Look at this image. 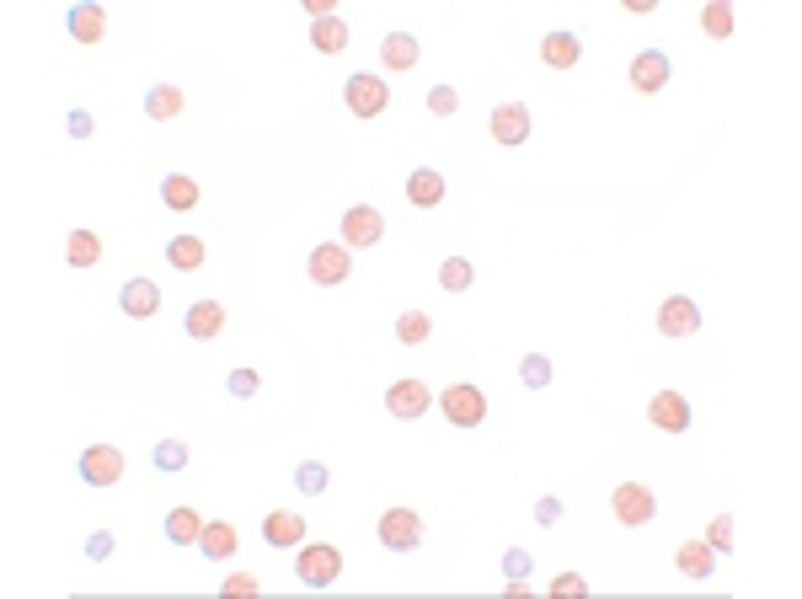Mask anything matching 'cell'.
<instances>
[{
	"label": "cell",
	"mask_w": 802,
	"mask_h": 599,
	"mask_svg": "<svg viewBox=\"0 0 802 599\" xmlns=\"http://www.w3.org/2000/svg\"><path fill=\"white\" fill-rule=\"evenodd\" d=\"M295 573L305 589H327L343 573V551L327 546V541H300V557H295Z\"/></svg>",
	"instance_id": "6da1fadb"
},
{
	"label": "cell",
	"mask_w": 802,
	"mask_h": 599,
	"mask_svg": "<svg viewBox=\"0 0 802 599\" xmlns=\"http://www.w3.org/2000/svg\"><path fill=\"white\" fill-rule=\"evenodd\" d=\"M439 407L455 428H482L487 423V396H482V386H466V380H460V386H444Z\"/></svg>",
	"instance_id": "7a4b0ae2"
},
{
	"label": "cell",
	"mask_w": 802,
	"mask_h": 599,
	"mask_svg": "<svg viewBox=\"0 0 802 599\" xmlns=\"http://www.w3.org/2000/svg\"><path fill=\"white\" fill-rule=\"evenodd\" d=\"M343 102H348V113L375 118V113H385V102H391V86H385L380 75L359 70V75H348V81H343Z\"/></svg>",
	"instance_id": "3957f363"
},
{
	"label": "cell",
	"mask_w": 802,
	"mask_h": 599,
	"mask_svg": "<svg viewBox=\"0 0 802 599\" xmlns=\"http://www.w3.org/2000/svg\"><path fill=\"white\" fill-rule=\"evenodd\" d=\"M610 509H615V519H621V525L637 530V525H647V519L658 514V498L647 493L642 482H621V487H615V498H610Z\"/></svg>",
	"instance_id": "277c9868"
},
{
	"label": "cell",
	"mask_w": 802,
	"mask_h": 599,
	"mask_svg": "<svg viewBox=\"0 0 802 599\" xmlns=\"http://www.w3.org/2000/svg\"><path fill=\"white\" fill-rule=\"evenodd\" d=\"M658 332L663 337H696L701 332V305L690 295H669L658 305Z\"/></svg>",
	"instance_id": "5b68a950"
},
{
	"label": "cell",
	"mask_w": 802,
	"mask_h": 599,
	"mask_svg": "<svg viewBox=\"0 0 802 599\" xmlns=\"http://www.w3.org/2000/svg\"><path fill=\"white\" fill-rule=\"evenodd\" d=\"M423 541V519L412 509H385L380 514V546L385 551H412Z\"/></svg>",
	"instance_id": "8992f818"
},
{
	"label": "cell",
	"mask_w": 802,
	"mask_h": 599,
	"mask_svg": "<svg viewBox=\"0 0 802 599\" xmlns=\"http://www.w3.org/2000/svg\"><path fill=\"white\" fill-rule=\"evenodd\" d=\"M385 236V220H380V209H369V204H353L343 214V247L348 252H359V247H375V241Z\"/></svg>",
	"instance_id": "52a82bcc"
},
{
	"label": "cell",
	"mask_w": 802,
	"mask_h": 599,
	"mask_svg": "<svg viewBox=\"0 0 802 599\" xmlns=\"http://www.w3.org/2000/svg\"><path fill=\"white\" fill-rule=\"evenodd\" d=\"M487 129H492V140H498V145H524V140H530V107H524V102H503L498 107V113H492L487 118Z\"/></svg>",
	"instance_id": "ba28073f"
},
{
	"label": "cell",
	"mask_w": 802,
	"mask_h": 599,
	"mask_svg": "<svg viewBox=\"0 0 802 599\" xmlns=\"http://www.w3.org/2000/svg\"><path fill=\"white\" fill-rule=\"evenodd\" d=\"M428 402H434V391L423 386V380H396L391 391H385V412H391V418H423L428 412Z\"/></svg>",
	"instance_id": "9c48e42d"
},
{
	"label": "cell",
	"mask_w": 802,
	"mask_h": 599,
	"mask_svg": "<svg viewBox=\"0 0 802 599\" xmlns=\"http://www.w3.org/2000/svg\"><path fill=\"white\" fill-rule=\"evenodd\" d=\"M353 273V252L343 247V241H321V247L311 252V279L316 284H343Z\"/></svg>",
	"instance_id": "30bf717a"
},
{
	"label": "cell",
	"mask_w": 802,
	"mask_h": 599,
	"mask_svg": "<svg viewBox=\"0 0 802 599\" xmlns=\"http://www.w3.org/2000/svg\"><path fill=\"white\" fill-rule=\"evenodd\" d=\"M123 476V455L113 450V444H91V450L81 455V482L86 487H113Z\"/></svg>",
	"instance_id": "8fae6325"
},
{
	"label": "cell",
	"mask_w": 802,
	"mask_h": 599,
	"mask_svg": "<svg viewBox=\"0 0 802 599\" xmlns=\"http://www.w3.org/2000/svg\"><path fill=\"white\" fill-rule=\"evenodd\" d=\"M647 418H653V428H663V434H685L690 428V402L680 391H658L653 402H647Z\"/></svg>",
	"instance_id": "7c38bea8"
},
{
	"label": "cell",
	"mask_w": 802,
	"mask_h": 599,
	"mask_svg": "<svg viewBox=\"0 0 802 599\" xmlns=\"http://www.w3.org/2000/svg\"><path fill=\"white\" fill-rule=\"evenodd\" d=\"M631 86H637L642 97H653L658 86H669V54H658V49H642L637 59H631Z\"/></svg>",
	"instance_id": "4fadbf2b"
},
{
	"label": "cell",
	"mask_w": 802,
	"mask_h": 599,
	"mask_svg": "<svg viewBox=\"0 0 802 599\" xmlns=\"http://www.w3.org/2000/svg\"><path fill=\"white\" fill-rule=\"evenodd\" d=\"M182 327H188V337H198V343H209V337L225 332V305L220 300H193L188 316H182Z\"/></svg>",
	"instance_id": "5bb4252c"
},
{
	"label": "cell",
	"mask_w": 802,
	"mask_h": 599,
	"mask_svg": "<svg viewBox=\"0 0 802 599\" xmlns=\"http://www.w3.org/2000/svg\"><path fill=\"white\" fill-rule=\"evenodd\" d=\"M118 305H123V316L145 321V316H156V311H161V289L150 284V279H129V284L118 289Z\"/></svg>",
	"instance_id": "9a60e30c"
},
{
	"label": "cell",
	"mask_w": 802,
	"mask_h": 599,
	"mask_svg": "<svg viewBox=\"0 0 802 599\" xmlns=\"http://www.w3.org/2000/svg\"><path fill=\"white\" fill-rule=\"evenodd\" d=\"M541 59H546L551 70H573L578 59H583V38L567 33V27H557V33L541 38Z\"/></svg>",
	"instance_id": "2e32d148"
},
{
	"label": "cell",
	"mask_w": 802,
	"mask_h": 599,
	"mask_svg": "<svg viewBox=\"0 0 802 599\" xmlns=\"http://www.w3.org/2000/svg\"><path fill=\"white\" fill-rule=\"evenodd\" d=\"M198 551H204L209 562L236 557V525H230V519H209V525H204V535H198Z\"/></svg>",
	"instance_id": "e0dca14e"
},
{
	"label": "cell",
	"mask_w": 802,
	"mask_h": 599,
	"mask_svg": "<svg viewBox=\"0 0 802 599\" xmlns=\"http://www.w3.org/2000/svg\"><path fill=\"white\" fill-rule=\"evenodd\" d=\"M262 541H268V546H300L305 541V519L273 509L268 519H262Z\"/></svg>",
	"instance_id": "ac0fdd59"
},
{
	"label": "cell",
	"mask_w": 802,
	"mask_h": 599,
	"mask_svg": "<svg viewBox=\"0 0 802 599\" xmlns=\"http://www.w3.org/2000/svg\"><path fill=\"white\" fill-rule=\"evenodd\" d=\"M70 38L75 43H102L107 38V11L102 6H70Z\"/></svg>",
	"instance_id": "d6986e66"
},
{
	"label": "cell",
	"mask_w": 802,
	"mask_h": 599,
	"mask_svg": "<svg viewBox=\"0 0 802 599\" xmlns=\"http://www.w3.org/2000/svg\"><path fill=\"white\" fill-rule=\"evenodd\" d=\"M407 198H412L418 209L444 204V172H434V166H418V172L407 177Z\"/></svg>",
	"instance_id": "ffe728a7"
},
{
	"label": "cell",
	"mask_w": 802,
	"mask_h": 599,
	"mask_svg": "<svg viewBox=\"0 0 802 599\" xmlns=\"http://www.w3.org/2000/svg\"><path fill=\"white\" fill-rule=\"evenodd\" d=\"M198 535H204V514H198V509L182 503V509L166 514V541H172V546H198Z\"/></svg>",
	"instance_id": "44dd1931"
},
{
	"label": "cell",
	"mask_w": 802,
	"mask_h": 599,
	"mask_svg": "<svg viewBox=\"0 0 802 599\" xmlns=\"http://www.w3.org/2000/svg\"><path fill=\"white\" fill-rule=\"evenodd\" d=\"M418 38L412 33H385V43H380V59H385V70H412L418 65Z\"/></svg>",
	"instance_id": "7402d4cb"
},
{
	"label": "cell",
	"mask_w": 802,
	"mask_h": 599,
	"mask_svg": "<svg viewBox=\"0 0 802 599\" xmlns=\"http://www.w3.org/2000/svg\"><path fill=\"white\" fill-rule=\"evenodd\" d=\"M65 257H70V268H97L102 263V236L97 230H70Z\"/></svg>",
	"instance_id": "603a6c76"
},
{
	"label": "cell",
	"mask_w": 802,
	"mask_h": 599,
	"mask_svg": "<svg viewBox=\"0 0 802 599\" xmlns=\"http://www.w3.org/2000/svg\"><path fill=\"white\" fill-rule=\"evenodd\" d=\"M680 573H685V578H712V573H717V551L706 546V541H685V546H680Z\"/></svg>",
	"instance_id": "cb8c5ba5"
},
{
	"label": "cell",
	"mask_w": 802,
	"mask_h": 599,
	"mask_svg": "<svg viewBox=\"0 0 802 599\" xmlns=\"http://www.w3.org/2000/svg\"><path fill=\"white\" fill-rule=\"evenodd\" d=\"M166 263L182 268V273L204 268V241H198V236H172V241H166Z\"/></svg>",
	"instance_id": "d4e9b609"
},
{
	"label": "cell",
	"mask_w": 802,
	"mask_h": 599,
	"mask_svg": "<svg viewBox=\"0 0 802 599\" xmlns=\"http://www.w3.org/2000/svg\"><path fill=\"white\" fill-rule=\"evenodd\" d=\"M161 204H166V209H193V204H198V182H193L188 172H172V177L161 182Z\"/></svg>",
	"instance_id": "484cf974"
},
{
	"label": "cell",
	"mask_w": 802,
	"mask_h": 599,
	"mask_svg": "<svg viewBox=\"0 0 802 599\" xmlns=\"http://www.w3.org/2000/svg\"><path fill=\"white\" fill-rule=\"evenodd\" d=\"M311 43H316L321 54H343V49H348V22H337V17L311 22Z\"/></svg>",
	"instance_id": "4316f807"
},
{
	"label": "cell",
	"mask_w": 802,
	"mask_h": 599,
	"mask_svg": "<svg viewBox=\"0 0 802 599\" xmlns=\"http://www.w3.org/2000/svg\"><path fill=\"white\" fill-rule=\"evenodd\" d=\"M145 113L150 118H177L182 113V86H150L145 91Z\"/></svg>",
	"instance_id": "83f0119b"
},
{
	"label": "cell",
	"mask_w": 802,
	"mask_h": 599,
	"mask_svg": "<svg viewBox=\"0 0 802 599\" xmlns=\"http://www.w3.org/2000/svg\"><path fill=\"white\" fill-rule=\"evenodd\" d=\"M428 332H434V321H428L423 311H401V316H396V337H401L407 348L428 343Z\"/></svg>",
	"instance_id": "f1b7e54d"
},
{
	"label": "cell",
	"mask_w": 802,
	"mask_h": 599,
	"mask_svg": "<svg viewBox=\"0 0 802 599\" xmlns=\"http://www.w3.org/2000/svg\"><path fill=\"white\" fill-rule=\"evenodd\" d=\"M471 279H476V268L466 263V257H444V263H439V284L455 289V295H460V289H471Z\"/></svg>",
	"instance_id": "f546056e"
},
{
	"label": "cell",
	"mask_w": 802,
	"mask_h": 599,
	"mask_svg": "<svg viewBox=\"0 0 802 599\" xmlns=\"http://www.w3.org/2000/svg\"><path fill=\"white\" fill-rule=\"evenodd\" d=\"M701 27L712 38H733V6H728V0H712V6L701 11Z\"/></svg>",
	"instance_id": "4dcf8cb0"
},
{
	"label": "cell",
	"mask_w": 802,
	"mask_h": 599,
	"mask_svg": "<svg viewBox=\"0 0 802 599\" xmlns=\"http://www.w3.org/2000/svg\"><path fill=\"white\" fill-rule=\"evenodd\" d=\"M182 466H188V444H182V439H161V444H156V471L172 476V471H182Z\"/></svg>",
	"instance_id": "1f68e13d"
},
{
	"label": "cell",
	"mask_w": 802,
	"mask_h": 599,
	"mask_svg": "<svg viewBox=\"0 0 802 599\" xmlns=\"http://www.w3.org/2000/svg\"><path fill=\"white\" fill-rule=\"evenodd\" d=\"M519 375H524V386H530V391H541V386H551V359L530 353V359L519 364Z\"/></svg>",
	"instance_id": "d6a6232c"
},
{
	"label": "cell",
	"mask_w": 802,
	"mask_h": 599,
	"mask_svg": "<svg viewBox=\"0 0 802 599\" xmlns=\"http://www.w3.org/2000/svg\"><path fill=\"white\" fill-rule=\"evenodd\" d=\"M295 487L300 493H327V466H321V460H305L295 471Z\"/></svg>",
	"instance_id": "836d02e7"
},
{
	"label": "cell",
	"mask_w": 802,
	"mask_h": 599,
	"mask_svg": "<svg viewBox=\"0 0 802 599\" xmlns=\"http://www.w3.org/2000/svg\"><path fill=\"white\" fill-rule=\"evenodd\" d=\"M530 567H535V557H530L524 546H508V551H503V573H508V578H530Z\"/></svg>",
	"instance_id": "e575fe53"
},
{
	"label": "cell",
	"mask_w": 802,
	"mask_h": 599,
	"mask_svg": "<svg viewBox=\"0 0 802 599\" xmlns=\"http://www.w3.org/2000/svg\"><path fill=\"white\" fill-rule=\"evenodd\" d=\"M455 107H460V97H455V86H434V91H428V113L450 118Z\"/></svg>",
	"instance_id": "d590c367"
},
{
	"label": "cell",
	"mask_w": 802,
	"mask_h": 599,
	"mask_svg": "<svg viewBox=\"0 0 802 599\" xmlns=\"http://www.w3.org/2000/svg\"><path fill=\"white\" fill-rule=\"evenodd\" d=\"M225 386H230V396H241V402H246V396H257V370H230Z\"/></svg>",
	"instance_id": "8d00e7d4"
},
{
	"label": "cell",
	"mask_w": 802,
	"mask_h": 599,
	"mask_svg": "<svg viewBox=\"0 0 802 599\" xmlns=\"http://www.w3.org/2000/svg\"><path fill=\"white\" fill-rule=\"evenodd\" d=\"M86 557H91V562H107V557H113V535H107V530L86 535Z\"/></svg>",
	"instance_id": "74e56055"
},
{
	"label": "cell",
	"mask_w": 802,
	"mask_h": 599,
	"mask_svg": "<svg viewBox=\"0 0 802 599\" xmlns=\"http://www.w3.org/2000/svg\"><path fill=\"white\" fill-rule=\"evenodd\" d=\"M706 546H712V551H728V546H733V519H728V514H722L717 525H712V535H706Z\"/></svg>",
	"instance_id": "f35d334b"
},
{
	"label": "cell",
	"mask_w": 802,
	"mask_h": 599,
	"mask_svg": "<svg viewBox=\"0 0 802 599\" xmlns=\"http://www.w3.org/2000/svg\"><path fill=\"white\" fill-rule=\"evenodd\" d=\"M551 594H573V599H578V594H589V583H583L578 573H557V583H551Z\"/></svg>",
	"instance_id": "ab89813d"
},
{
	"label": "cell",
	"mask_w": 802,
	"mask_h": 599,
	"mask_svg": "<svg viewBox=\"0 0 802 599\" xmlns=\"http://www.w3.org/2000/svg\"><path fill=\"white\" fill-rule=\"evenodd\" d=\"M257 589H262V583H257L252 573H230V578H225V599H230V594H257Z\"/></svg>",
	"instance_id": "60d3db41"
},
{
	"label": "cell",
	"mask_w": 802,
	"mask_h": 599,
	"mask_svg": "<svg viewBox=\"0 0 802 599\" xmlns=\"http://www.w3.org/2000/svg\"><path fill=\"white\" fill-rule=\"evenodd\" d=\"M535 519H541V525L551 530V525L562 519V503H557V498H541V503H535Z\"/></svg>",
	"instance_id": "b9f144b4"
},
{
	"label": "cell",
	"mask_w": 802,
	"mask_h": 599,
	"mask_svg": "<svg viewBox=\"0 0 802 599\" xmlns=\"http://www.w3.org/2000/svg\"><path fill=\"white\" fill-rule=\"evenodd\" d=\"M70 134H75V140H86V134H91V113L75 107V113H70Z\"/></svg>",
	"instance_id": "7bdbcfd3"
}]
</instances>
